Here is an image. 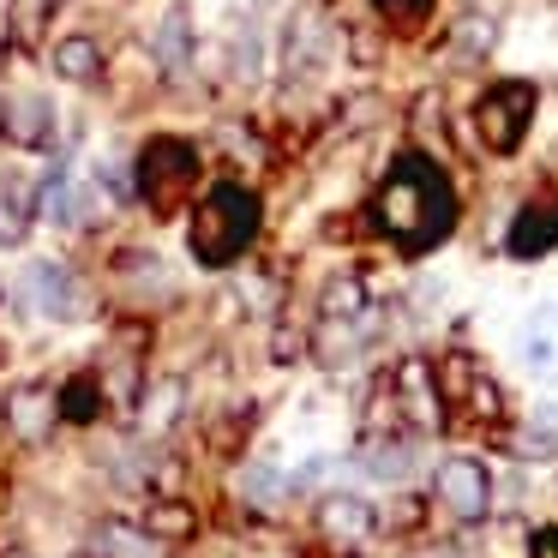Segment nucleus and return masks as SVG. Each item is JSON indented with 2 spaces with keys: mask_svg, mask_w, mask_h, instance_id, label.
Instances as JSON below:
<instances>
[{
  "mask_svg": "<svg viewBox=\"0 0 558 558\" xmlns=\"http://www.w3.org/2000/svg\"><path fill=\"white\" fill-rule=\"evenodd\" d=\"M54 414H61V397H49L43 385H19L13 397H7V426H13L19 438H31V445L49 433Z\"/></svg>",
  "mask_w": 558,
  "mask_h": 558,
  "instance_id": "nucleus-12",
  "label": "nucleus"
},
{
  "mask_svg": "<svg viewBox=\"0 0 558 558\" xmlns=\"http://www.w3.org/2000/svg\"><path fill=\"white\" fill-rule=\"evenodd\" d=\"M7 133H13L19 145H49L54 109L43 97H13V102H7Z\"/></svg>",
  "mask_w": 558,
  "mask_h": 558,
  "instance_id": "nucleus-15",
  "label": "nucleus"
},
{
  "mask_svg": "<svg viewBox=\"0 0 558 558\" xmlns=\"http://www.w3.org/2000/svg\"><path fill=\"white\" fill-rule=\"evenodd\" d=\"M529 121H534V85H522V78L493 85L481 97V109H474V126H481L486 150H517Z\"/></svg>",
  "mask_w": 558,
  "mask_h": 558,
  "instance_id": "nucleus-4",
  "label": "nucleus"
},
{
  "mask_svg": "<svg viewBox=\"0 0 558 558\" xmlns=\"http://www.w3.org/2000/svg\"><path fill=\"white\" fill-rule=\"evenodd\" d=\"M54 66H61V78H97V66H102V49L90 37H66L61 49H54Z\"/></svg>",
  "mask_w": 558,
  "mask_h": 558,
  "instance_id": "nucleus-18",
  "label": "nucleus"
},
{
  "mask_svg": "<svg viewBox=\"0 0 558 558\" xmlns=\"http://www.w3.org/2000/svg\"><path fill=\"white\" fill-rule=\"evenodd\" d=\"M409 462H414V450L409 445H397V438H385V445H366L361 450V469L373 474V481H409Z\"/></svg>",
  "mask_w": 558,
  "mask_h": 558,
  "instance_id": "nucleus-17",
  "label": "nucleus"
},
{
  "mask_svg": "<svg viewBox=\"0 0 558 558\" xmlns=\"http://www.w3.org/2000/svg\"><path fill=\"white\" fill-rule=\"evenodd\" d=\"M433 498L457 522H481L486 510H493V481H486V469L474 457H445L433 474Z\"/></svg>",
  "mask_w": 558,
  "mask_h": 558,
  "instance_id": "nucleus-5",
  "label": "nucleus"
},
{
  "mask_svg": "<svg viewBox=\"0 0 558 558\" xmlns=\"http://www.w3.org/2000/svg\"><path fill=\"white\" fill-rule=\"evenodd\" d=\"M90 553L97 558H157V546H150L145 529H126V522H102L97 541H90Z\"/></svg>",
  "mask_w": 558,
  "mask_h": 558,
  "instance_id": "nucleus-16",
  "label": "nucleus"
},
{
  "mask_svg": "<svg viewBox=\"0 0 558 558\" xmlns=\"http://www.w3.org/2000/svg\"><path fill=\"white\" fill-rule=\"evenodd\" d=\"M97 385H90V378H73V385L61 390V409L73 414V421H90V414H97Z\"/></svg>",
  "mask_w": 558,
  "mask_h": 558,
  "instance_id": "nucleus-22",
  "label": "nucleus"
},
{
  "mask_svg": "<svg viewBox=\"0 0 558 558\" xmlns=\"http://www.w3.org/2000/svg\"><path fill=\"white\" fill-rule=\"evenodd\" d=\"M7 558H25V553H7Z\"/></svg>",
  "mask_w": 558,
  "mask_h": 558,
  "instance_id": "nucleus-28",
  "label": "nucleus"
},
{
  "mask_svg": "<svg viewBox=\"0 0 558 558\" xmlns=\"http://www.w3.org/2000/svg\"><path fill=\"white\" fill-rule=\"evenodd\" d=\"M558 246V198H534V205L517 210L510 222V253L517 258H541Z\"/></svg>",
  "mask_w": 558,
  "mask_h": 558,
  "instance_id": "nucleus-11",
  "label": "nucleus"
},
{
  "mask_svg": "<svg viewBox=\"0 0 558 558\" xmlns=\"http://www.w3.org/2000/svg\"><path fill=\"white\" fill-rule=\"evenodd\" d=\"M43 217L61 222V229H85L90 217H102V193L90 181H73V174H54L43 186Z\"/></svg>",
  "mask_w": 558,
  "mask_h": 558,
  "instance_id": "nucleus-10",
  "label": "nucleus"
},
{
  "mask_svg": "<svg viewBox=\"0 0 558 558\" xmlns=\"http://www.w3.org/2000/svg\"><path fill=\"white\" fill-rule=\"evenodd\" d=\"M145 534H157V541H181V534H193V510L186 505H150L145 510Z\"/></svg>",
  "mask_w": 558,
  "mask_h": 558,
  "instance_id": "nucleus-20",
  "label": "nucleus"
},
{
  "mask_svg": "<svg viewBox=\"0 0 558 558\" xmlns=\"http://www.w3.org/2000/svg\"><path fill=\"white\" fill-rule=\"evenodd\" d=\"M258 234V198L246 186L222 181L205 193V205L193 210V258L198 265H229L253 246Z\"/></svg>",
  "mask_w": 558,
  "mask_h": 558,
  "instance_id": "nucleus-2",
  "label": "nucleus"
},
{
  "mask_svg": "<svg viewBox=\"0 0 558 558\" xmlns=\"http://www.w3.org/2000/svg\"><path fill=\"white\" fill-rule=\"evenodd\" d=\"M19 306L31 318H66L73 313V277L61 265H31L19 277Z\"/></svg>",
  "mask_w": 558,
  "mask_h": 558,
  "instance_id": "nucleus-9",
  "label": "nucleus"
},
{
  "mask_svg": "<svg viewBox=\"0 0 558 558\" xmlns=\"http://www.w3.org/2000/svg\"><path fill=\"white\" fill-rule=\"evenodd\" d=\"M150 49H157L162 73H174V78H181L186 66H193V13H186V7L162 13V25H157V37H150Z\"/></svg>",
  "mask_w": 558,
  "mask_h": 558,
  "instance_id": "nucleus-13",
  "label": "nucleus"
},
{
  "mask_svg": "<svg viewBox=\"0 0 558 558\" xmlns=\"http://www.w3.org/2000/svg\"><path fill=\"white\" fill-rule=\"evenodd\" d=\"M0 126H7V102H0Z\"/></svg>",
  "mask_w": 558,
  "mask_h": 558,
  "instance_id": "nucleus-27",
  "label": "nucleus"
},
{
  "mask_svg": "<svg viewBox=\"0 0 558 558\" xmlns=\"http://www.w3.org/2000/svg\"><path fill=\"white\" fill-rule=\"evenodd\" d=\"M426 7H433V0H378V13L385 19H421Z\"/></svg>",
  "mask_w": 558,
  "mask_h": 558,
  "instance_id": "nucleus-25",
  "label": "nucleus"
},
{
  "mask_svg": "<svg viewBox=\"0 0 558 558\" xmlns=\"http://www.w3.org/2000/svg\"><path fill=\"white\" fill-rule=\"evenodd\" d=\"M318 529H325V541H330V546L354 553V546L373 541L378 517H373V505H366V498H354V493H330L325 505H318Z\"/></svg>",
  "mask_w": 558,
  "mask_h": 558,
  "instance_id": "nucleus-7",
  "label": "nucleus"
},
{
  "mask_svg": "<svg viewBox=\"0 0 558 558\" xmlns=\"http://www.w3.org/2000/svg\"><path fill=\"white\" fill-rule=\"evenodd\" d=\"M318 54H325V25H318L313 13H301V19H294V31H289V66H294V73H306Z\"/></svg>",
  "mask_w": 558,
  "mask_h": 558,
  "instance_id": "nucleus-19",
  "label": "nucleus"
},
{
  "mask_svg": "<svg viewBox=\"0 0 558 558\" xmlns=\"http://www.w3.org/2000/svg\"><path fill=\"white\" fill-rule=\"evenodd\" d=\"M198 181V150L181 145V138H157V145H145V162H138V186H145V198L157 210H174L186 193H193Z\"/></svg>",
  "mask_w": 558,
  "mask_h": 558,
  "instance_id": "nucleus-3",
  "label": "nucleus"
},
{
  "mask_svg": "<svg viewBox=\"0 0 558 558\" xmlns=\"http://www.w3.org/2000/svg\"><path fill=\"white\" fill-rule=\"evenodd\" d=\"M25 193H19V186L13 181H7V186H0V246H19V241H25Z\"/></svg>",
  "mask_w": 558,
  "mask_h": 558,
  "instance_id": "nucleus-21",
  "label": "nucleus"
},
{
  "mask_svg": "<svg viewBox=\"0 0 558 558\" xmlns=\"http://www.w3.org/2000/svg\"><path fill=\"white\" fill-rule=\"evenodd\" d=\"M181 402H186L181 378H162V385L138 390V426H145V433H169V426L181 421Z\"/></svg>",
  "mask_w": 558,
  "mask_h": 558,
  "instance_id": "nucleus-14",
  "label": "nucleus"
},
{
  "mask_svg": "<svg viewBox=\"0 0 558 558\" xmlns=\"http://www.w3.org/2000/svg\"><path fill=\"white\" fill-rule=\"evenodd\" d=\"M390 397H397V409H409L421 426L445 421V390H438V378L426 361H402L397 378H390Z\"/></svg>",
  "mask_w": 558,
  "mask_h": 558,
  "instance_id": "nucleus-8",
  "label": "nucleus"
},
{
  "mask_svg": "<svg viewBox=\"0 0 558 558\" xmlns=\"http://www.w3.org/2000/svg\"><path fill=\"white\" fill-rule=\"evenodd\" d=\"M517 354L534 378L558 385V301H541L529 318H522V337H517Z\"/></svg>",
  "mask_w": 558,
  "mask_h": 558,
  "instance_id": "nucleus-6",
  "label": "nucleus"
},
{
  "mask_svg": "<svg viewBox=\"0 0 558 558\" xmlns=\"http://www.w3.org/2000/svg\"><path fill=\"white\" fill-rule=\"evenodd\" d=\"M534 558H558V529H541V534H534Z\"/></svg>",
  "mask_w": 558,
  "mask_h": 558,
  "instance_id": "nucleus-26",
  "label": "nucleus"
},
{
  "mask_svg": "<svg viewBox=\"0 0 558 558\" xmlns=\"http://www.w3.org/2000/svg\"><path fill=\"white\" fill-rule=\"evenodd\" d=\"M234 73H241V78H258V25H253V19L234 31Z\"/></svg>",
  "mask_w": 558,
  "mask_h": 558,
  "instance_id": "nucleus-23",
  "label": "nucleus"
},
{
  "mask_svg": "<svg viewBox=\"0 0 558 558\" xmlns=\"http://www.w3.org/2000/svg\"><path fill=\"white\" fill-rule=\"evenodd\" d=\"M373 217L402 253H426V246H438L450 234V222H457V193H450V181L438 174V162L397 157L390 181L378 186Z\"/></svg>",
  "mask_w": 558,
  "mask_h": 558,
  "instance_id": "nucleus-1",
  "label": "nucleus"
},
{
  "mask_svg": "<svg viewBox=\"0 0 558 558\" xmlns=\"http://www.w3.org/2000/svg\"><path fill=\"white\" fill-rule=\"evenodd\" d=\"M282 486H289V481H282L277 469H246V474H241V493H246V498H258V505H270V498H277Z\"/></svg>",
  "mask_w": 558,
  "mask_h": 558,
  "instance_id": "nucleus-24",
  "label": "nucleus"
}]
</instances>
